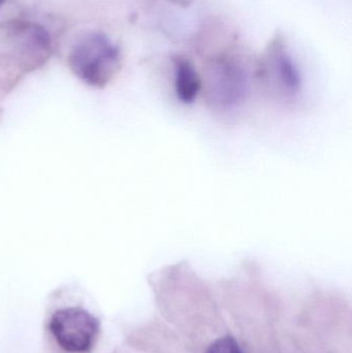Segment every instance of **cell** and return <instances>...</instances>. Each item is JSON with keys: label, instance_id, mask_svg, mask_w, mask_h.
<instances>
[{"label": "cell", "instance_id": "1", "mask_svg": "<svg viewBox=\"0 0 352 353\" xmlns=\"http://www.w3.org/2000/svg\"><path fill=\"white\" fill-rule=\"evenodd\" d=\"M14 43L4 26L10 45L0 47V95L12 92L20 81L43 65L51 52L49 33L35 23H12Z\"/></svg>", "mask_w": 352, "mask_h": 353}, {"label": "cell", "instance_id": "2", "mask_svg": "<svg viewBox=\"0 0 352 353\" xmlns=\"http://www.w3.org/2000/svg\"><path fill=\"white\" fill-rule=\"evenodd\" d=\"M68 63L72 74L84 84L103 89L121 70V53L107 35L92 33L74 46Z\"/></svg>", "mask_w": 352, "mask_h": 353}, {"label": "cell", "instance_id": "3", "mask_svg": "<svg viewBox=\"0 0 352 353\" xmlns=\"http://www.w3.org/2000/svg\"><path fill=\"white\" fill-rule=\"evenodd\" d=\"M248 93V76L243 66L229 58H217L207 68L206 97L211 109L221 114L239 109Z\"/></svg>", "mask_w": 352, "mask_h": 353}, {"label": "cell", "instance_id": "4", "mask_svg": "<svg viewBox=\"0 0 352 353\" xmlns=\"http://www.w3.org/2000/svg\"><path fill=\"white\" fill-rule=\"evenodd\" d=\"M49 330L58 345L70 353L90 352L99 337V319L80 307L60 309L52 315Z\"/></svg>", "mask_w": 352, "mask_h": 353}, {"label": "cell", "instance_id": "5", "mask_svg": "<svg viewBox=\"0 0 352 353\" xmlns=\"http://www.w3.org/2000/svg\"><path fill=\"white\" fill-rule=\"evenodd\" d=\"M271 64V72L279 92L287 97L298 95L302 87L301 76L291 55L282 48H277Z\"/></svg>", "mask_w": 352, "mask_h": 353}, {"label": "cell", "instance_id": "6", "mask_svg": "<svg viewBox=\"0 0 352 353\" xmlns=\"http://www.w3.org/2000/svg\"><path fill=\"white\" fill-rule=\"evenodd\" d=\"M175 92L177 99L185 105L194 103L203 90V80L189 59L176 57L174 59Z\"/></svg>", "mask_w": 352, "mask_h": 353}, {"label": "cell", "instance_id": "7", "mask_svg": "<svg viewBox=\"0 0 352 353\" xmlns=\"http://www.w3.org/2000/svg\"><path fill=\"white\" fill-rule=\"evenodd\" d=\"M207 353H243L234 338H219L213 342Z\"/></svg>", "mask_w": 352, "mask_h": 353}, {"label": "cell", "instance_id": "8", "mask_svg": "<svg viewBox=\"0 0 352 353\" xmlns=\"http://www.w3.org/2000/svg\"><path fill=\"white\" fill-rule=\"evenodd\" d=\"M3 97L0 95V121H1L2 116H3V107L1 105V101Z\"/></svg>", "mask_w": 352, "mask_h": 353}, {"label": "cell", "instance_id": "9", "mask_svg": "<svg viewBox=\"0 0 352 353\" xmlns=\"http://www.w3.org/2000/svg\"><path fill=\"white\" fill-rule=\"evenodd\" d=\"M2 2H3V0H0V4H1Z\"/></svg>", "mask_w": 352, "mask_h": 353}]
</instances>
